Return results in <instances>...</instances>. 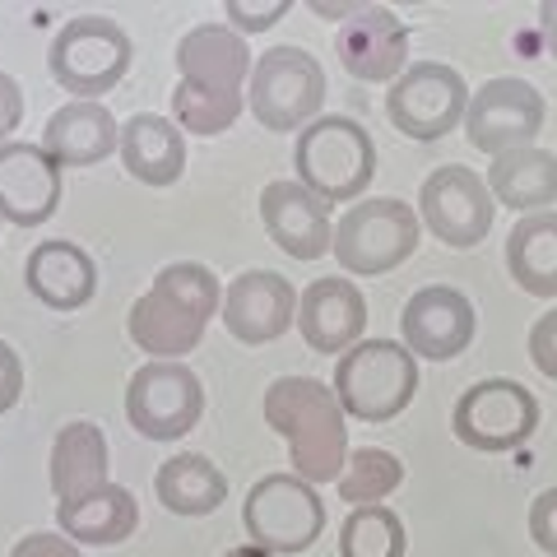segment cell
<instances>
[{
    "mask_svg": "<svg viewBox=\"0 0 557 557\" xmlns=\"http://www.w3.org/2000/svg\"><path fill=\"white\" fill-rule=\"evenodd\" d=\"M539 33H544L548 57L557 61V0H548V5H539Z\"/></svg>",
    "mask_w": 557,
    "mask_h": 557,
    "instance_id": "f35d334b",
    "label": "cell"
},
{
    "mask_svg": "<svg viewBox=\"0 0 557 557\" xmlns=\"http://www.w3.org/2000/svg\"><path fill=\"white\" fill-rule=\"evenodd\" d=\"M121 163L145 186H177L186 172V135L172 116L135 112L121 126Z\"/></svg>",
    "mask_w": 557,
    "mask_h": 557,
    "instance_id": "cb8c5ba5",
    "label": "cell"
},
{
    "mask_svg": "<svg viewBox=\"0 0 557 557\" xmlns=\"http://www.w3.org/2000/svg\"><path fill=\"white\" fill-rule=\"evenodd\" d=\"M177 75L182 84H196L209 94H247L251 79V47L242 33H233L228 24H196L177 42Z\"/></svg>",
    "mask_w": 557,
    "mask_h": 557,
    "instance_id": "d6986e66",
    "label": "cell"
},
{
    "mask_svg": "<svg viewBox=\"0 0 557 557\" xmlns=\"http://www.w3.org/2000/svg\"><path fill=\"white\" fill-rule=\"evenodd\" d=\"M260 223L278 251H288L293 260H321L335 242V219L330 205L317 200L311 190L293 177V182H270L260 190Z\"/></svg>",
    "mask_w": 557,
    "mask_h": 557,
    "instance_id": "e0dca14e",
    "label": "cell"
},
{
    "mask_svg": "<svg viewBox=\"0 0 557 557\" xmlns=\"http://www.w3.org/2000/svg\"><path fill=\"white\" fill-rule=\"evenodd\" d=\"M530 362L548 381H557V307L530 325Z\"/></svg>",
    "mask_w": 557,
    "mask_h": 557,
    "instance_id": "e575fe53",
    "label": "cell"
},
{
    "mask_svg": "<svg viewBox=\"0 0 557 557\" xmlns=\"http://www.w3.org/2000/svg\"><path fill=\"white\" fill-rule=\"evenodd\" d=\"M530 539L548 557H557V487H544V493L530 502Z\"/></svg>",
    "mask_w": 557,
    "mask_h": 557,
    "instance_id": "836d02e7",
    "label": "cell"
},
{
    "mask_svg": "<svg viewBox=\"0 0 557 557\" xmlns=\"http://www.w3.org/2000/svg\"><path fill=\"white\" fill-rule=\"evenodd\" d=\"M247 108V94H209V89H196V84H182L172 89V121L182 126V135H223L242 116Z\"/></svg>",
    "mask_w": 557,
    "mask_h": 557,
    "instance_id": "4dcf8cb0",
    "label": "cell"
},
{
    "mask_svg": "<svg viewBox=\"0 0 557 557\" xmlns=\"http://www.w3.org/2000/svg\"><path fill=\"white\" fill-rule=\"evenodd\" d=\"M418 237H423V223H418L413 205L395 196H368L344 209L330 251H335L344 274L376 278V274H391L395 265H405L418 251Z\"/></svg>",
    "mask_w": 557,
    "mask_h": 557,
    "instance_id": "5b68a950",
    "label": "cell"
},
{
    "mask_svg": "<svg viewBox=\"0 0 557 557\" xmlns=\"http://www.w3.org/2000/svg\"><path fill=\"white\" fill-rule=\"evenodd\" d=\"M311 354H348L362 330H368V298L348 274L317 278L307 293H298V321Z\"/></svg>",
    "mask_w": 557,
    "mask_h": 557,
    "instance_id": "ac0fdd59",
    "label": "cell"
},
{
    "mask_svg": "<svg viewBox=\"0 0 557 557\" xmlns=\"http://www.w3.org/2000/svg\"><path fill=\"white\" fill-rule=\"evenodd\" d=\"M57 525L70 544L84 548H112L121 539H131L139 530V502L131 487L121 483H102L84 497L57 502Z\"/></svg>",
    "mask_w": 557,
    "mask_h": 557,
    "instance_id": "603a6c76",
    "label": "cell"
},
{
    "mask_svg": "<svg viewBox=\"0 0 557 557\" xmlns=\"http://www.w3.org/2000/svg\"><path fill=\"white\" fill-rule=\"evenodd\" d=\"M205 413V386L186 362H145L131 372L126 386V418L139 437L177 442Z\"/></svg>",
    "mask_w": 557,
    "mask_h": 557,
    "instance_id": "7c38bea8",
    "label": "cell"
},
{
    "mask_svg": "<svg viewBox=\"0 0 557 557\" xmlns=\"http://www.w3.org/2000/svg\"><path fill=\"white\" fill-rule=\"evenodd\" d=\"M493 214H497V200L474 168H460V163L432 168L423 186H418V223L456 251L479 247L487 228H493Z\"/></svg>",
    "mask_w": 557,
    "mask_h": 557,
    "instance_id": "8fae6325",
    "label": "cell"
},
{
    "mask_svg": "<svg viewBox=\"0 0 557 557\" xmlns=\"http://www.w3.org/2000/svg\"><path fill=\"white\" fill-rule=\"evenodd\" d=\"M469 89L465 75L446 61H409V70L391 84L386 94V116L399 135L432 145V139L450 135L465 121Z\"/></svg>",
    "mask_w": 557,
    "mask_h": 557,
    "instance_id": "9c48e42d",
    "label": "cell"
},
{
    "mask_svg": "<svg viewBox=\"0 0 557 557\" xmlns=\"http://www.w3.org/2000/svg\"><path fill=\"white\" fill-rule=\"evenodd\" d=\"M223 557H270L265 548H256V544H237V548H228Z\"/></svg>",
    "mask_w": 557,
    "mask_h": 557,
    "instance_id": "ab89813d",
    "label": "cell"
},
{
    "mask_svg": "<svg viewBox=\"0 0 557 557\" xmlns=\"http://www.w3.org/2000/svg\"><path fill=\"white\" fill-rule=\"evenodd\" d=\"M153 493L172 516H214L228 502V474L200 450H182L159 465Z\"/></svg>",
    "mask_w": 557,
    "mask_h": 557,
    "instance_id": "4316f807",
    "label": "cell"
},
{
    "mask_svg": "<svg viewBox=\"0 0 557 557\" xmlns=\"http://www.w3.org/2000/svg\"><path fill=\"white\" fill-rule=\"evenodd\" d=\"M24 395V358L14 354V344L0 339V413H10Z\"/></svg>",
    "mask_w": 557,
    "mask_h": 557,
    "instance_id": "d590c367",
    "label": "cell"
},
{
    "mask_svg": "<svg viewBox=\"0 0 557 557\" xmlns=\"http://www.w3.org/2000/svg\"><path fill=\"white\" fill-rule=\"evenodd\" d=\"M24 288L51 311H79L98 293V265L94 256L70 237L38 242L24 260Z\"/></svg>",
    "mask_w": 557,
    "mask_h": 557,
    "instance_id": "ffe728a7",
    "label": "cell"
},
{
    "mask_svg": "<svg viewBox=\"0 0 557 557\" xmlns=\"http://www.w3.org/2000/svg\"><path fill=\"white\" fill-rule=\"evenodd\" d=\"M20 121H24V89H20V79L0 70V145H10Z\"/></svg>",
    "mask_w": 557,
    "mask_h": 557,
    "instance_id": "74e56055",
    "label": "cell"
},
{
    "mask_svg": "<svg viewBox=\"0 0 557 557\" xmlns=\"http://www.w3.org/2000/svg\"><path fill=\"white\" fill-rule=\"evenodd\" d=\"M405 548H409L405 520L386 502L354 507L339 530V557H405Z\"/></svg>",
    "mask_w": 557,
    "mask_h": 557,
    "instance_id": "f546056e",
    "label": "cell"
},
{
    "mask_svg": "<svg viewBox=\"0 0 557 557\" xmlns=\"http://www.w3.org/2000/svg\"><path fill=\"white\" fill-rule=\"evenodd\" d=\"M399 483H405V460H399L395 450H381V446H354L344 460V474L335 479L339 502H348V511L386 502Z\"/></svg>",
    "mask_w": 557,
    "mask_h": 557,
    "instance_id": "f1b7e54d",
    "label": "cell"
},
{
    "mask_svg": "<svg viewBox=\"0 0 557 557\" xmlns=\"http://www.w3.org/2000/svg\"><path fill=\"white\" fill-rule=\"evenodd\" d=\"M102 483H112L108 437L89 418H75L51 442V493H57V502H70V497L94 493Z\"/></svg>",
    "mask_w": 557,
    "mask_h": 557,
    "instance_id": "d4e9b609",
    "label": "cell"
},
{
    "mask_svg": "<svg viewBox=\"0 0 557 557\" xmlns=\"http://www.w3.org/2000/svg\"><path fill=\"white\" fill-rule=\"evenodd\" d=\"M507 274L530 298H557V209L525 214L507 233Z\"/></svg>",
    "mask_w": 557,
    "mask_h": 557,
    "instance_id": "83f0119b",
    "label": "cell"
},
{
    "mask_svg": "<svg viewBox=\"0 0 557 557\" xmlns=\"http://www.w3.org/2000/svg\"><path fill=\"white\" fill-rule=\"evenodd\" d=\"M544 121H548L544 94L530 79L502 75L469 94L460 126L469 135V145L483 149L487 159H497V153H511V149H530L539 131H544Z\"/></svg>",
    "mask_w": 557,
    "mask_h": 557,
    "instance_id": "30bf717a",
    "label": "cell"
},
{
    "mask_svg": "<svg viewBox=\"0 0 557 557\" xmlns=\"http://www.w3.org/2000/svg\"><path fill=\"white\" fill-rule=\"evenodd\" d=\"M223 325L228 335L247 348L284 339L293 321H298V288L274 270H247L223 288Z\"/></svg>",
    "mask_w": 557,
    "mask_h": 557,
    "instance_id": "9a60e30c",
    "label": "cell"
},
{
    "mask_svg": "<svg viewBox=\"0 0 557 557\" xmlns=\"http://www.w3.org/2000/svg\"><path fill=\"white\" fill-rule=\"evenodd\" d=\"M242 530L270 557L307 553L325 530V502L298 474H265L242 502Z\"/></svg>",
    "mask_w": 557,
    "mask_h": 557,
    "instance_id": "52a82bcc",
    "label": "cell"
},
{
    "mask_svg": "<svg viewBox=\"0 0 557 557\" xmlns=\"http://www.w3.org/2000/svg\"><path fill=\"white\" fill-rule=\"evenodd\" d=\"M61 172L65 168L42 145H28V139L0 145V219L14 228H42L65 196Z\"/></svg>",
    "mask_w": 557,
    "mask_h": 557,
    "instance_id": "2e32d148",
    "label": "cell"
},
{
    "mask_svg": "<svg viewBox=\"0 0 557 557\" xmlns=\"http://www.w3.org/2000/svg\"><path fill=\"white\" fill-rule=\"evenodd\" d=\"M335 57L362 84H395L409 70V28L391 5H354L335 33Z\"/></svg>",
    "mask_w": 557,
    "mask_h": 557,
    "instance_id": "4fadbf2b",
    "label": "cell"
},
{
    "mask_svg": "<svg viewBox=\"0 0 557 557\" xmlns=\"http://www.w3.org/2000/svg\"><path fill=\"white\" fill-rule=\"evenodd\" d=\"M10 557H84V553H79V544H70L65 534L38 530V534H24L20 544L10 548Z\"/></svg>",
    "mask_w": 557,
    "mask_h": 557,
    "instance_id": "8d00e7d4",
    "label": "cell"
},
{
    "mask_svg": "<svg viewBox=\"0 0 557 557\" xmlns=\"http://www.w3.org/2000/svg\"><path fill=\"white\" fill-rule=\"evenodd\" d=\"M335 391L344 418L358 423H391L395 413L409 409L418 391V358L395 339H358L335 362Z\"/></svg>",
    "mask_w": 557,
    "mask_h": 557,
    "instance_id": "3957f363",
    "label": "cell"
},
{
    "mask_svg": "<svg viewBox=\"0 0 557 557\" xmlns=\"http://www.w3.org/2000/svg\"><path fill=\"white\" fill-rule=\"evenodd\" d=\"M288 10H293L288 0H265V5H251V0H228V5H223V20H228V28H233V33H242V38H251V33L274 28Z\"/></svg>",
    "mask_w": 557,
    "mask_h": 557,
    "instance_id": "d6a6232c",
    "label": "cell"
},
{
    "mask_svg": "<svg viewBox=\"0 0 557 557\" xmlns=\"http://www.w3.org/2000/svg\"><path fill=\"white\" fill-rule=\"evenodd\" d=\"M483 182L497 205L516 209V214H544L548 205H557V153L539 145L497 153Z\"/></svg>",
    "mask_w": 557,
    "mask_h": 557,
    "instance_id": "484cf974",
    "label": "cell"
},
{
    "mask_svg": "<svg viewBox=\"0 0 557 557\" xmlns=\"http://www.w3.org/2000/svg\"><path fill=\"white\" fill-rule=\"evenodd\" d=\"M205 325L209 321H200L186 302L168 298L159 288L139 293L131 302V317H126L131 344L139 354H149L153 362H182L186 354H196L200 339H205Z\"/></svg>",
    "mask_w": 557,
    "mask_h": 557,
    "instance_id": "7402d4cb",
    "label": "cell"
},
{
    "mask_svg": "<svg viewBox=\"0 0 557 557\" xmlns=\"http://www.w3.org/2000/svg\"><path fill=\"white\" fill-rule=\"evenodd\" d=\"M135 61V42L108 14H75L65 20L57 42L47 51V70L65 94H75V102H102V94H112L126 70Z\"/></svg>",
    "mask_w": 557,
    "mask_h": 557,
    "instance_id": "277c9868",
    "label": "cell"
},
{
    "mask_svg": "<svg viewBox=\"0 0 557 557\" xmlns=\"http://www.w3.org/2000/svg\"><path fill=\"white\" fill-rule=\"evenodd\" d=\"M298 182L325 205H358L376 177V145L354 116H317L293 145Z\"/></svg>",
    "mask_w": 557,
    "mask_h": 557,
    "instance_id": "7a4b0ae2",
    "label": "cell"
},
{
    "mask_svg": "<svg viewBox=\"0 0 557 557\" xmlns=\"http://www.w3.org/2000/svg\"><path fill=\"white\" fill-rule=\"evenodd\" d=\"M149 288H159V293H168V298L186 302L200 321H214L219 311H223V284H219V274L209 270V265H200V260H177V265H163L159 274H153Z\"/></svg>",
    "mask_w": 557,
    "mask_h": 557,
    "instance_id": "1f68e13d",
    "label": "cell"
},
{
    "mask_svg": "<svg viewBox=\"0 0 557 557\" xmlns=\"http://www.w3.org/2000/svg\"><path fill=\"white\" fill-rule=\"evenodd\" d=\"M474 330H479L474 302L450 284L418 288L405 302V311H399V335H405L399 344H405L413 358H428V362L460 358L465 348L474 344Z\"/></svg>",
    "mask_w": 557,
    "mask_h": 557,
    "instance_id": "5bb4252c",
    "label": "cell"
},
{
    "mask_svg": "<svg viewBox=\"0 0 557 557\" xmlns=\"http://www.w3.org/2000/svg\"><path fill=\"white\" fill-rule=\"evenodd\" d=\"M534 428H539V395L511 376L474 381L456 399V409H450V432L469 450H483V456L525 446L534 437Z\"/></svg>",
    "mask_w": 557,
    "mask_h": 557,
    "instance_id": "ba28073f",
    "label": "cell"
},
{
    "mask_svg": "<svg viewBox=\"0 0 557 557\" xmlns=\"http://www.w3.org/2000/svg\"><path fill=\"white\" fill-rule=\"evenodd\" d=\"M38 145L61 168H94V163L112 159V153L121 149V126L102 102H75L70 98L65 108H57L47 116Z\"/></svg>",
    "mask_w": 557,
    "mask_h": 557,
    "instance_id": "44dd1931",
    "label": "cell"
},
{
    "mask_svg": "<svg viewBox=\"0 0 557 557\" xmlns=\"http://www.w3.org/2000/svg\"><path fill=\"white\" fill-rule=\"evenodd\" d=\"M265 428H274L288 442L293 474L311 487L335 483L348 460V418L339 409L335 391L317 376H278L265 391Z\"/></svg>",
    "mask_w": 557,
    "mask_h": 557,
    "instance_id": "6da1fadb",
    "label": "cell"
},
{
    "mask_svg": "<svg viewBox=\"0 0 557 557\" xmlns=\"http://www.w3.org/2000/svg\"><path fill=\"white\" fill-rule=\"evenodd\" d=\"M247 108L265 131H302L325 108V70L307 47H270L260 51L247 79Z\"/></svg>",
    "mask_w": 557,
    "mask_h": 557,
    "instance_id": "8992f818",
    "label": "cell"
}]
</instances>
